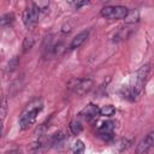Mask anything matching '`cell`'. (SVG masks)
<instances>
[{"label":"cell","mask_w":154,"mask_h":154,"mask_svg":"<svg viewBox=\"0 0 154 154\" xmlns=\"http://www.w3.org/2000/svg\"><path fill=\"white\" fill-rule=\"evenodd\" d=\"M42 108H43V102L41 99H34L32 101H30L19 117V122H18L19 129L20 130L29 129L36 122L37 114L42 111Z\"/></svg>","instance_id":"1"},{"label":"cell","mask_w":154,"mask_h":154,"mask_svg":"<svg viewBox=\"0 0 154 154\" xmlns=\"http://www.w3.org/2000/svg\"><path fill=\"white\" fill-rule=\"evenodd\" d=\"M66 87L77 95H84L93 88V81L90 78H72L67 82Z\"/></svg>","instance_id":"2"},{"label":"cell","mask_w":154,"mask_h":154,"mask_svg":"<svg viewBox=\"0 0 154 154\" xmlns=\"http://www.w3.org/2000/svg\"><path fill=\"white\" fill-rule=\"evenodd\" d=\"M101 16L106 19H125L129 13V8L122 5L106 6L101 10Z\"/></svg>","instance_id":"3"},{"label":"cell","mask_w":154,"mask_h":154,"mask_svg":"<svg viewBox=\"0 0 154 154\" xmlns=\"http://www.w3.org/2000/svg\"><path fill=\"white\" fill-rule=\"evenodd\" d=\"M40 8L38 6L32 2L30 6H28L23 13V22H24V25L28 28V29H31L34 28L37 22H38V17H40Z\"/></svg>","instance_id":"4"},{"label":"cell","mask_w":154,"mask_h":154,"mask_svg":"<svg viewBox=\"0 0 154 154\" xmlns=\"http://www.w3.org/2000/svg\"><path fill=\"white\" fill-rule=\"evenodd\" d=\"M114 129H116V122L113 120H107L105 123L101 124V126L99 128L97 132H99V136L106 141V142H109L113 140L114 137Z\"/></svg>","instance_id":"5"},{"label":"cell","mask_w":154,"mask_h":154,"mask_svg":"<svg viewBox=\"0 0 154 154\" xmlns=\"http://www.w3.org/2000/svg\"><path fill=\"white\" fill-rule=\"evenodd\" d=\"M99 111H100V108H99L96 105H94V103H88L87 106L83 107V109L79 112L78 116H79L81 118H83L84 120L89 122V120H91V119H94V118H96V117L99 116Z\"/></svg>","instance_id":"6"},{"label":"cell","mask_w":154,"mask_h":154,"mask_svg":"<svg viewBox=\"0 0 154 154\" xmlns=\"http://www.w3.org/2000/svg\"><path fill=\"white\" fill-rule=\"evenodd\" d=\"M154 142V136H153V131L149 132L144 138H142L137 146H136V154H146L153 146Z\"/></svg>","instance_id":"7"},{"label":"cell","mask_w":154,"mask_h":154,"mask_svg":"<svg viewBox=\"0 0 154 154\" xmlns=\"http://www.w3.org/2000/svg\"><path fill=\"white\" fill-rule=\"evenodd\" d=\"M120 95L129 101H135L140 95V93L132 85H123L120 89Z\"/></svg>","instance_id":"8"},{"label":"cell","mask_w":154,"mask_h":154,"mask_svg":"<svg viewBox=\"0 0 154 154\" xmlns=\"http://www.w3.org/2000/svg\"><path fill=\"white\" fill-rule=\"evenodd\" d=\"M88 36H89V31H88V30H84V31L77 34V35L72 38V41H71V43H70V49H76V48H78V47H81V46L85 42V40L88 38Z\"/></svg>","instance_id":"9"},{"label":"cell","mask_w":154,"mask_h":154,"mask_svg":"<svg viewBox=\"0 0 154 154\" xmlns=\"http://www.w3.org/2000/svg\"><path fill=\"white\" fill-rule=\"evenodd\" d=\"M64 134L61 132V131H59V132H55V134H53L46 142H45V144L47 146V147H55V146H58L59 143H61V141L64 140Z\"/></svg>","instance_id":"10"},{"label":"cell","mask_w":154,"mask_h":154,"mask_svg":"<svg viewBox=\"0 0 154 154\" xmlns=\"http://www.w3.org/2000/svg\"><path fill=\"white\" fill-rule=\"evenodd\" d=\"M132 30L131 29H128V28H122L117 31V34L114 35L113 37V41L114 42H119V41H123V40H126L130 35H131Z\"/></svg>","instance_id":"11"},{"label":"cell","mask_w":154,"mask_h":154,"mask_svg":"<svg viewBox=\"0 0 154 154\" xmlns=\"http://www.w3.org/2000/svg\"><path fill=\"white\" fill-rule=\"evenodd\" d=\"M69 128H70V131H71L73 135H79V134L82 132V130H83V125H82V123H81L79 120H77V119L72 120V122L70 123Z\"/></svg>","instance_id":"12"},{"label":"cell","mask_w":154,"mask_h":154,"mask_svg":"<svg viewBox=\"0 0 154 154\" xmlns=\"http://www.w3.org/2000/svg\"><path fill=\"white\" fill-rule=\"evenodd\" d=\"M71 149H72V153H73V154H84L85 146H84V143H83L81 140H77V141L73 142Z\"/></svg>","instance_id":"13"},{"label":"cell","mask_w":154,"mask_h":154,"mask_svg":"<svg viewBox=\"0 0 154 154\" xmlns=\"http://www.w3.org/2000/svg\"><path fill=\"white\" fill-rule=\"evenodd\" d=\"M13 22H14V16H13V13H6V14L0 16V25H2V26L11 25Z\"/></svg>","instance_id":"14"},{"label":"cell","mask_w":154,"mask_h":154,"mask_svg":"<svg viewBox=\"0 0 154 154\" xmlns=\"http://www.w3.org/2000/svg\"><path fill=\"white\" fill-rule=\"evenodd\" d=\"M114 112H116L114 106H112V105H106V106H103V107L100 108L99 114H100V116H103V117H111V116L114 114Z\"/></svg>","instance_id":"15"},{"label":"cell","mask_w":154,"mask_h":154,"mask_svg":"<svg viewBox=\"0 0 154 154\" xmlns=\"http://www.w3.org/2000/svg\"><path fill=\"white\" fill-rule=\"evenodd\" d=\"M7 109H8V106H7V99L4 96V97H1V100H0V120H1V122L6 118Z\"/></svg>","instance_id":"16"},{"label":"cell","mask_w":154,"mask_h":154,"mask_svg":"<svg viewBox=\"0 0 154 154\" xmlns=\"http://www.w3.org/2000/svg\"><path fill=\"white\" fill-rule=\"evenodd\" d=\"M131 141L130 140H128V138H122V140H119L117 143H116V148H117V150L118 152H123V150H125V149H128L130 146H131Z\"/></svg>","instance_id":"17"},{"label":"cell","mask_w":154,"mask_h":154,"mask_svg":"<svg viewBox=\"0 0 154 154\" xmlns=\"http://www.w3.org/2000/svg\"><path fill=\"white\" fill-rule=\"evenodd\" d=\"M138 19H140L138 11H136V10L130 11V10H129V13H128V16L125 17V20H126L128 23H135V22H138Z\"/></svg>","instance_id":"18"},{"label":"cell","mask_w":154,"mask_h":154,"mask_svg":"<svg viewBox=\"0 0 154 154\" xmlns=\"http://www.w3.org/2000/svg\"><path fill=\"white\" fill-rule=\"evenodd\" d=\"M32 45H34V40H32V38H29V37H26V38L24 40V43H23V48H24V52H25V51H28V49H30V48L32 47Z\"/></svg>","instance_id":"19"},{"label":"cell","mask_w":154,"mask_h":154,"mask_svg":"<svg viewBox=\"0 0 154 154\" xmlns=\"http://www.w3.org/2000/svg\"><path fill=\"white\" fill-rule=\"evenodd\" d=\"M75 8H81L82 6H85V5H88L89 4V1H87V0H84V1H75V2H70Z\"/></svg>","instance_id":"20"},{"label":"cell","mask_w":154,"mask_h":154,"mask_svg":"<svg viewBox=\"0 0 154 154\" xmlns=\"http://www.w3.org/2000/svg\"><path fill=\"white\" fill-rule=\"evenodd\" d=\"M6 154H19V152L18 150H11V152H7Z\"/></svg>","instance_id":"21"},{"label":"cell","mask_w":154,"mask_h":154,"mask_svg":"<svg viewBox=\"0 0 154 154\" xmlns=\"http://www.w3.org/2000/svg\"><path fill=\"white\" fill-rule=\"evenodd\" d=\"M1 136H2V122L0 120V138H1Z\"/></svg>","instance_id":"22"}]
</instances>
